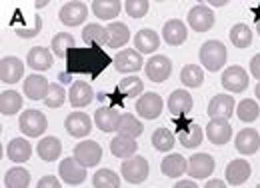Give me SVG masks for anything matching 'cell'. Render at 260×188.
I'll use <instances>...</instances> for the list:
<instances>
[{
    "label": "cell",
    "instance_id": "obj_8",
    "mask_svg": "<svg viewBox=\"0 0 260 188\" xmlns=\"http://www.w3.org/2000/svg\"><path fill=\"white\" fill-rule=\"evenodd\" d=\"M248 72L242 66H230L224 70L222 74V86L226 88L228 92H244L248 88Z\"/></svg>",
    "mask_w": 260,
    "mask_h": 188
},
{
    "label": "cell",
    "instance_id": "obj_43",
    "mask_svg": "<svg viewBox=\"0 0 260 188\" xmlns=\"http://www.w3.org/2000/svg\"><path fill=\"white\" fill-rule=\"evenodd\" d=\"M152 146L158 150V152H170L172 148H174V144H176V140H174V134L168 130V128H158L154 134H152Z\"/></svg>",
    "mask_w": 260,
    "mask_h": 188
},
{
    "label": "cell",
    "instance_id": "obj_33",
    "mask_svg": "<svg viewBox=\"0 0 260 188\" xmlns=\"http://www.w3.org/2000/svg\"><path fill=\"white\" fill-rule=\"evenodd\" d=\"M30 184V172L26 168L14 166L10 170H6L4 174V186L6 188H28Z\"/></svg>",
    "mask_w": 260,
    "mask_h": 188
},
{
    "label": "cell",
    "instance_id": "obj_28",
    "mask_svg": "<svg viewBox=\"0 0 260 188\" xmlns=\"http://www.w3.org/2000/svg\"><path fill=\"white\" fill-rule=\"evenodd\" d=\"M26 64L36 72H44V70H48L52 66V54H50V50H46L42 46H34V48L28 50Z\"/></svg>",
    "mask_w": 260,
    "mask_h": 188
},
{
    "label": "cell",
    "instance_id": "obj_24",
    "mask_svg": "<svg viewBox=\"0 0 260 188\" xmlns=\"http://www.w3.org/2000/svg\"><path fill=\"white\" fill-rule=\"evenodd\" d=\"M168 110H170V114H174V116H184V114H188V112L192 110V96H190V92H186V90H182V88L174 90V92L170 94V98H168Z\"/></svg>",
    "mask_w": 260,
    "mask_h": 188
},
{
    "label": "cell",
    "instance_id": "obj_17",
    "mask_svg": "<svg viewBox=\"0 0 260 188\" xmlns=\"http://www.w3.org/2000/svg\"><path fill=\"white\" fill-rule=\"evenodd\" d=\"M234 146L240 154L244 156H250L254 152H258L260 148V134L254 128H244L236 134V140H234Z\"/></svg>",
    "mask_w": 260,
    "mask_h": 188
},
{
    "label": "cell",
    "instance_id": "obj_56",
    "mask_svg": "<svg viewBox=\"0 0 260 188\" xmlns=\"http://www.w3.org/2000/svg\"><path fill=\"white\" fill-rule=\"evenodd\" d=\"M256 188H260V184H258V186H256Z\"/></svg>",
    "mask_w": 260,
    "mask_h": 188
},
{
    "label": "cell",
    "instance_id": "obj_9",
    "mask_svg": "<svg viewBox=\"0 0 260 188\" xmlns=\"http://www.w3.org/2000/svg\"><path fill=\"white\" fill-rule=\"evenodd\" d=\"M58 174L66 184H82L86 180V168L76 160V158H64L58 166Z\"/></svg>",
    "mask_w": 260,
    "mask_h": 188
},
{
    "label": "cell",
    "instance_id": "obj_29",
    "mask_svg": "<svg viewBox=\"0 0 260 188\" xmlns=\"http://www.w3.org/2000/svg\"><path fill=\"white\" fill-rule=\"evenodd\" d=\"M82 40L88 46H108V30L100 24H86L82 30Z\"/></svg>",
    "mask_w": 260,
    "mask_h": 188
},
{
    "label": "cell",
    "instance_id": "obj_25",
    "mask_svg": "<svg viewBox=\"0 0 260 188\" xmlns=\"http://www.w3.org/2000/svg\"><path fill=\"white\" fill-rule=\"evenodd\" d=\"M134 46L140 54H152L160 46V36L150 28H142L134 36Z\"/></svg>",
    "mask_w": 260,
    "mask_h": 188
},
{
    "label": "cell",
    "instance_id": "obj_40",
    "mask_svg": "<svg viewBox=\"0 0 260 188\" xmlns=\"http://www.w3.org/2000/svg\"><path fill=\"white\" fill-rule=\"evenodd\" d=\"M230 40L236 48H248L252 44V30L248 28V24H234L232 30H230Z\"/></svg>",
    "mask_w": 260,
    "mask_h": 188
},
{
    "label": "cell",
    "instance_id": "obj_46",
    "mask_svg": "<svg viewBox=\"0 0 260 188\" xmlns=\"http://www.w3.org/2000/svg\"><path fill=\"white\" fill-rule=\"evenodd\" d=\"M148 8H150V2L148 0H128L124 4V10L130 18H142L144 14H148Z\"/></svg>",
    "mask_w": 260,
    "mask_h": 188
},
{
    "label": "cell",
    "instance_id": "obj_44",
    "mask_svg": "<svg viewBox=\"0 0 260 188\" xmlns=\"http://www.w3.org/2000/svg\"><path fill=\"white\" fill-rule=\"evenodd\" d=\"M118 90L124 94V96L134 98V96L142 94V90H144V84H142V80H140L138 76H128V78H122V80H120Z\"/></svg>",
    "mask_w": 260,
    "mask_h": 188
},
{
    "label": "cell",
    "instance_id": "obj_34",
    "mask_svg": "<svg viewBox=\"0 0 260 188\" xmlns=\"http://www.w3.org/2000/svg\"><path fill=\"white\" fill-rule=\"evenodd\" d=\"M106 30H108V46H110V48H120V46H124V44L128 42L130 30L126 24H122V22H112V24L106 26Z\"/></svg>",
    "mask_w": 260,
    "mask_h": 188
},
{
    "label": "cell",
    "instance_id": "obj_3",
    "mask_svg": "<svg viewBox=\"0 0 260 188\" xmlns=\"http://www.w3.org/2000/svg\"><path fill=\"white\" fill-rule=\"evenodd\" d=\"M18 128H20L26 136H30V138H38L40 134H44V132H46V128H48V120H46V116H44L40 110L28 108V110H24V112L20 114V118H18Z\"/></svg>",
    "mask_w": 260,
    "mask_h": 188
},
{
    "label": "cell",
    "instance_id": "obj_26",
    "mask_svg": "<svg viewBox=\"0 0 260 188\" xmlns=\"http://www.w3.org/2000/svg\"><path fill=\"white\" fill-rule=\"evenodd\" d=\"M136 148H138L136 138H130L124 134H116L110 142V152L116 158H132L136 154Z\"/></svg>",
    "mask_w": 260,
    "mask_h": 188
},
{
    "label": "cell",
    "instance_id": "obj_41",
    "mask_svg": "<svg viewBox=\"0 0 260 188\" xmlns=\"http://www.w3.org/2000/svg\"><path fill=\"white\" fill-rule=\"evenodd\" d=\"M74 48V36L68 32H58L52 38V52L58 58H68V52Z\"/></svg>",
    "mask_w": 260,
    "mask_h": 188
},
{
    "label": "cell",
    "instance_id": "obj_18",
    "mask_svg": "<svg viewBox=\"0 0 260 188\" xmlns=\"http://www.w3.org/2000/svg\"><path fill=\"white\" fill-rule=\"evenodd\" d=\"M68 100L74 108H84L94 100V90L88 82L76 80V82H72V86L68 90Z\"/></svg>",
    "mask_w": 260,
    "mask_h": 188
},
{
    "label": "cell",
    "instance_id": "obj_45",
    "mask_svg": "<svg viewBox=\"0 0 260 188\" xmlns=\"http://www.w3.org/2000/svg\"><path fill=\"white\" fill-rule=\"evenodd\" d=\"M66 100V92L64 88L60 86V84H50V90H48V96L44 98V104L48 106V108H60L62 104H64Z\"/></svg>",
    "mask_w": 260,
    "mask_h": 188
},
{
    "label": "cell",
    "instance_id": "obj_35",
    "mask_svg": "<svg viewBox=\"0 0 260 188\" xmlns=\"http://www.w3.org/2000/svg\"><path fill=\"white\" fill-rule=\"evenodd\" d=\"M22 108V96L16 90H4L0 94V112L4 116H12Z\"/></svg>",
    "mask_w": 260,
    "mask_h": 188
},
{
    "label": "cell",
    "instance_id": "obj_7",
    "mask_svg": "<svg viewBox=\"0 0 260 188\" xmlns=\"http://www.w3.org/2000/svg\"><path fill=\"white\" fill-rule=\"evenodd\" d=\"M74 158L84 166V168H90V166H96L102 158V148L100 144L94 140H84V142H78L74 146Z\"/></svg>",
    "mask_w": 260,
    "mask_h": 188
},
{
    "label": "cell",
    "instance_id": "obj_23",
    "mask_svg": "<svg viewBox=\"0 0 260 188\" xmlns=\"http://www.w3.org/2000/svg\"><path fill=\"white\" fill-rule=\"evenodd\" d=\"M160 170H162L164 176H168V178H178L184 172H188V160L182 156V154L172 152V154H168L166 158H162Z\"/></svg>",
    "mask_w": 260,
    "mask_h": 188
},
{
    "label": "cell",
    "instance_id": "obj_50",
    "mask_svg": "<svg viewBox=\"0 0 260 188\" xmlns=\"http://www.w3.org/2000/svg\"><path fill=\"white\" fill-rule=\"evenodd\" d=\"M204 188H226V182H222V180L214 178V180H208V182H206V186H204Z\"/></svg>",
    "mask_w": 260,
    "mask_h": 188
},
{
    "label": "cell",
    "instance_id": "obj_15",
    "mask_svg": "<svg viewBox=\"0 0 260 188\" xmlns=\"http://www.w3.org/2000/svg\"><path fill=\"white\" fill-rule=\"evenodd\" d=\"M24 76V62L18 56H4L0 62V80L6 84H16Z\"/></svg>",
    "mask_w": 260,
    "mask_h": 188
},
{
    "label": "cell",
    "instance_id": "obj_36",
    "mask_svg": "<svg viewBox=\"0 0 260 188\" xmlns=\"http://www.w3.org/2000/svg\"><path fill=\"white\" fill-rule=\"evenodd\" d=\"M142 130H144V126L142 122L134 116V114H120V120H118V128H116V132L118 134H124V136H130V138H136V136H140L142 134Z\"/></svg>",
    "mask_w": 260,
    "mask_h": 188
},
{
    "label": "cell",
    "instance_id": "obj_19",
    "mask_svg": "<svg viewBox=\"0 0 260 188\" xmlns=\"http://www.w3.org/2000/svg\"><path fill=\"white\" fill-rule=\"evenodd\" d=\"M214 172V158L206 152H200V154H194L188 160V174L192 178H208L210 174Z\"/></svg>",
    "mask_w": 260,
    "mask_h": 188
},
{
    "label": "cell",
    "instance_id": "obj_2",
    "mask_svg": "<svg viewBox=\"0 0 260 188\" xmlns=\"http://www.w3.org/2000/svg\"><path fill=\"white\" fill-rule=\"evenodd\" d=\"M198 58H200V64L206 70L216 72V70H220L224 66V62H226V46L220 40H206L200 46Z\"/></svg>",
    "mask_w": 260,
    "mask_h": 188
},
{
    "label": "cell",
    "instance_id": "obj_20",
    "mask_svg": "<svg viewBox=\"0 0 260 188\" xmlns=\"http://www.w3.org/2000/svg\"><path fill=\"white\" fill-rule=\"evenodd\" d=\"M162 38H164V42H166V44H170V46H180V44H184V42H186V38H188V30H186V26H184V22H182V20L172 18V20H168V22L164 24Z\"/></svg>",
    "mask_w": 260,
    "mask_h": 188
},
{
    "label": "cell",
    "instance_id": "obj_4",
    "mask_svg": "<svg viewBox=\"0 0 260 188\" xmlns=\"http://www.w3.org/2000/svg\"><path fill=\"white\" fill-rule=\"evenodd\" d=\"M148 160L142 156H134V158H126L120 166V172H122V178L130 182V184H140L148 178Z\"/></svg>",
    "mask_w": 260,
    "mask_h": 188
},
{
    "label": "cell",
    "instance_id": "obj_48",
    "mask_svg": "<svg viewBox=\"0 0 260 188\" xmlns=\"http://www.w3.org/2000/svg\"><path fill=\"white\" fill-rule=\"evenodd\" d=\"M36 188H62V186H60V180L54 174H46V176H42L38 180Z\"/></svg>",
    "mask_w": 260,
    "mask_h": 188
},
{
    "label": "cell",
    "instance_id": "obj_16",
    "mask_svg": "<svg viewBox=\"0 0 260 188\" xmlns=\"http://www.w3.org/2000/svg\"><path fill=\"white\" fill-rule=\"evenodd\" d=\"M224 174H226L228 184H232V186H240V184H244V182L250 178L252 168H250L248 160H244V158H236V160L228 162L226 172H224Z\"/></svg>",
    "mask_w": 260,
    "mask_h": 188
},
{
    "label": "cell",
    "instance_id": "obj_53",
    "mask_svg": "<svg viewBox=\"0 0 260 188\" xmlns=\"http://www.w3.org/2000/svg\"><path fill=\"white\" fill-rule=\"evenodd\" d=\"M46 4H48V2H36V4H34V6H36V8H38V10H40V8H44V6H46Z\"/></svg>",
    "mask_w": 260,
    "mask_h": 188
},
{
    "label": "cell",
    "instance_id": "obj_12",
    "mask_svg": "<svg viewBox=\"0 0 260 188\" xmlns=\"http://www.w3.org/2000/svg\"><path fill=\"white\" fill-rule=\"evenodd\" d=\"M142 56H140V52L138 50H134V48H124V50H120L116 56H114V68L118 70V72H122V74H132V72H138L140 68H142Z\"/></svg>",
    "mask_w": 260,
    "mask_h": 188
},
{
    "label": "cell",
    "instance_id": "obj_54",
    "mask_svg": "<svg viewBox=\"0 0 260 188\" xmlns=\"http://www.w3.org/2000/svg\"><path fill=\"white\" fill-rule=\"evenodd\" d=\"M254 92H256V98H258V100H260V82H258V84H256V90H254Z\"/></svg>",
    "mask_w": 260,
    "mask_h": 188
},
{
    "label": "cell",
    "instance_id": "obj_5",
    "mask_svg": "<svg viewBox=\"0 0 260 188\" xmlns=\"http://www.w3.org/2000/svg\"><path fill=\"white\" fill-rule=\"evenodd\" d=\"M162 108H164L162 96L156 92H146L136 100V112H138L142 118H146V120L158 118V116L162 114Z\"/></svg>",
    "mask_w": 260,
    "mask_h": 188
},
{
    "label": "cell",
    "instance_id": "obj_49",
    "mask_svg": "<svg viewBox=\"0 0 260 188\" xmlns=\"http://www.w3.org/2000/svg\"><path fill=\"white\" fill-rule=\"evenodd\" d=\"M250 74H252L254 78H258V82H260V54H256V56L250 60Z\"/></svg>",
    "mask_w": 260,
    "mask_h": 188
},
{
    "label": "cell",
    "instance_id": "obj_27",
    "mask_svg": "<svg viewBox=\"0 0 260 188\" xmlns=\"http://www.w3.org/2000/svg\"><path fill=\"white\" fill-rule=\"evenodd\" d=\"M36 152H38V156L42 158L44 162H54L56 158L60 156V152H62V142L56 136H46V138H42L38 142Z\"/></svg>",
    "mask_w": 260,
    "mask_h": 188
},
{
    "label": "cell",
    "instance_id": "obj_39",
    "mask_svg": "<svg viewBox=\"0 0 260 188\" xmlns=\"http://www.w3.org/2000/svg\"><path fill=\"white\" fill-rule=\"evenodd\" d=\"M202 128L196 124H188L184 130H180L178 132V142L184 146V148H196V146H200V142H202Z\"/></svg>",
    "mask_w": 260,
    "mask_h": 188
},
{
    "label": "cell",
    "instance_id": "obj_47",
    "mask_svg": "<svg viewBox=\"0 0 260 188\" xmlns=\"http://www.w3.org/2000/svg\"><path fill=\"white\" fill-rule=\"evenodd\" d=\"M40 28H42V20H40V16L36 14V16H34L32 28H16V34H18L20 38H32V36H36V34L40 32Z\"/></svg>",
    "mask_w": 260,
    "mask_h": 188
},
{
    "label": "cell",
    "instance_id": "obj_30",
    "mask_svg": "<svg viewBox=\"0 0 260 188\" xmlns=\"http://www.w3.org/2000/svg\"><path fill=\"white\" fill-rule=\"evenodd\" d=\"M118 120H120V114L114 110V108H98L96 114H94V124L102 130V132H112L118 128Z\"/></svg>",
    "mask_w": 260,
    "mask_h": 188
},
{
    "label": "cell",
    "instance_id": "obj_52",
    "mask_svg": "<svg viewBox=\"0 0 260 188\" xmlns=\"http://www.w3.org/2000/svg\"><path fill=\"white\" fill-rule=\"evenodd\" d=\"M210 6H216V8H220V6H224L226 2H216V0H212V2H208Z\"/></svg>",
    "mask_w": 260,
    "mask_h": 188
},
{
    "label": "cell",
    "instance_id": "obj_37",
    "mask_svg": "<svg viewBox=\"0 0 260 188\" xmlns=\"http://www.w3.org/2000/svg\"><path fill=\"white\" fill-rule=\"evenodd\" d=\"M180 82L188 88H198L202 86L204 82V72L198 64H186L182 70H180Z\"/></svg>",
    "mask_w": 260,
    "mask_h": 188
},
{
    "label": "cell",
    "instance_id": "obj_1",
    "mask_svg": "<svg viewBox=\"0 0 260 188\" xmlns=\"http://www.w3.org/2000/svg\"><path fill=\"white\" fill-rule=\"evenodd\" d=\"M66 60H68V72H82L90 76H98L110 62V58L98 46L72 48Z\"/></svg>",
    "mask_w": 260,
    "mask_h": 188
},
{
    "label": "cell",
    "instance_id": "obj_51",
    "mask_svg": "<svg viewBox=\"0 0 260 188\" xmlns=\"http://www.w3.org/2000/svg\"><path fill=\"white\" fill-rule=\"evenodd\" d=\"M174 188H198V186H196L192 180H180V182H176Z\"/></svg>",
    "mask_w": 260,
    "mask_h": 188
},
{
    "label": "cell",
    "instance_id": "obj_22",
    "mask_svg": "<svg viewBox=\"0 0 260 188\" xmlns=\"http://www.w3.org/2000/svg\"><path fill=\"white\" fill-rule=\"evenodd\" d=\"M24 94H26V98H30V100H44L46 96H48V90H50V84H48V80L44 78V76H40V74H30V76H26L24 78Z\"/></svg>",
    "mask_w": 260,
    "mask_h": 188
},
{
    "label": "cell",
    "instance_id": "obj_6",
    "mask_svg": "<svg viewBox=\"0 0 260 188\" xmlns=\"http://www.w3.org/2000/svg\"><path fill=\"white\" fill-rule=\"evenodd\" d=\"M86 16H88V8L84 2H78V0L66 2L58 12V18L64 26H80L86 20Z\"/></svg>",
    "mask_w": 260,
    "mask_h": 188
},
{
    "label": "cell",
    "instance_id": "obj_13",
    "mask_svg": "<svg viewBox=\"0 0 260 188\" xmlns=\"http://www.w3.org/2000/svg\"><path fill=\"white\" fill-rule=\"evenodd\" d=\"M64 128L70 136H74V138H84V136H88L90 130H92V120L88 118V114L76 110V112H72V114L66 116Z\"/></svg>",
    "mask_w": 260,
    "mask_h": 188
},
{
    "label": "cell",
    "instance_id": "obj_38",
    "mask_svg": "<svg viewBox=\"0 0 260 188\" xmlns=\"http://www.w3.org/2000/svg\"><path fill=\"white\" fill-rule=\"evenodd\" d=\"M236 116H238L242 122H254L260 116L258 102L252 100V98H244V100L238 102V106H236Z\"/></svg>",
    "mask_w": 260,
    "mask_h": 188
},
{
    "label": "cell",
    "instance_id": "obj_14",
    "mask_svg": "<svg viewBox=\"0 0 260 188\" xmlns=\"http://www.w3.org/2000/svg\"><path fill=\"white\" fill-rule=\"evenodd\" d=\"M232 112H236V102L230 94H216L208 102V116L212 118H230Z\"/></svg>",
    "mask_w": 260,
    "mask_h": 188
},
{
    "label": "cell",
    "instance_id": "obj_32",
    "mask_svg": "<svg viewBox=\"0 0 260 188\" xmlns=\"http://www.w3.org/2000/svg\"><path fill=\"white\" fill-rule=\"evenodd\" d=\"M90 8L100 20H112L114 16L120 14L122 4L118 0H94Z\"/></svg>",
    "mask_w": 260,
    "mask_h": 188
},
{
    "label": "cell",
    "instance_id": "obj_55",
    "mask_svg": "<svg viewBox=\"0 0 260 188\" xmlns=\"http://www.w3.org/2000/svg\"><path fill=\"white\" fill-rule=\"evenodd\" d=\"M256 30H258V34H260V16H256Z\"/></svg>",
    "mask_w": 260,
    "mask_h": 188
},
{
    "label": "cell",
    "instance_id": "obj_11",
    "mask_svg": "<svg viewBox=\"0 0 260 188\" xmlns=\"http://www.w3.org/2000/svg\"><path fill=\"white\" fill-rule=\"evenodd\" d=\"M144 70H146V78H150L152 82H164L172 74V60L168 56L156 54L146 62Z\"/></svg>",
    "mask_w": 260,
    "mask_h": 188
},
{
    "label": "cell",
    "instance_id": "obj_42",
    "mask_svg": "<svg viewBox=\"0 0 260 188\" xmlns=\"http://www.w3.org/2000/svg\"><path fill=\"white\" fill-rule=\"evenodd\" d=\"M92 184H94V188H120V178L114 170L100 168L92 176Z\"/></svg>",
    "mask_w": 260,
    "mask_h": 188
},
{
    "label": "cell",
    "instance_id": "obj_21",
    "mask_svg": "<svg viewBox=\"0 0 260 188\" xmlns=\"http://www.w3.org/2000/svg\"><path fill=\"white\" fill-rule=\"evenodd\" d=\"M206 136L212 144H226L232 138V126L226 118H212L206 126Z\"/></svg>",
    "mask_w": 260,
    "mask_h": 188
},
{
    "label": "cell",
    "instance_id": "obj_31",
    "mask_svg": "<svg viewBox=\"0 0 260 188\" xmlns=\"http://www.w3.org/2000/svg\"><path fill=\"white\" fill-rule=\"evenodd\" d=\"M6 154H8V160L12 162H26L32 154V146L24 138H12L6 148Z\"/></svg>",
    "mask_w": 260,
    "mask_h": 188
},
{
    "label": "cell",
    "instance_id": "obj_10",
    "mask_svg": "<svg viewBox=\"0 0 260 188\" xmlns=\"http://www.w3.org/2000/svg\"><path fill=\"white\" fill-rule=\"evenodd\" d=\"M188 26L196 32H206L214 26V14L206 4H196L188 12Z\"/></svg>",
    "mask_w": 260,
    "mask_h": 188
}]
</instances>
